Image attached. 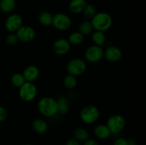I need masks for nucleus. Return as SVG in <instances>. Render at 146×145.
I'll list each match as a JSON object with an SVG mask.
<instances>
[{"instance_id":"1","label":"nucleus","mask_w":146,"mask_h":145,"mask_svg":"<svg viewBox=\"0 0 146 145\" xmlns=\"http://www.w3.org/2000/svg\"><path fill=\"white\" fill-rule=\"evenodd\" d=\"M38 112L46 117H51L58 113L57 100L51 97H44L38 100L37 104Z\"/></svg>"},{"instance_id":"2","label":"nucleus","mask_w":146,"mask_h":145,"mask_svg":"<svg viewBox=\"0 0 146 145\" xmlns=\"http://www.w3.org/2000/svg\"><path fill=\"white\" fill-rule=\"evenodd\" d=\"M91 22L95 31L104 32L111 27L113 24V18L108 13L98 12L91 18Z\"/></svg>"},{"instance_id":"3","label":"nucleus","mask_w":146,"mask_h":145,"mask_svg":"<svg viewBox=\"0 0 146 145\" xmlns=\"http://www.w3.org/2000/svg\"><path fill=\"white\" fill-rule=\"evenodd\" d=\"M100 112L95 105H88L84 107L80 112V119L86 125H91L96 122L99 117Z\"/></svg>"},{"instance_id":"4","label":"nucleus","mask_w":146,"mask_h":145,"mask_svg":"<svg viewBox=\"0 0 146 145\" xmlns=\"http://www.w3.org/2000/svg\"><path fill=\"white\" fill-rule=\"evenodd\" d=\"M106 125L111 132V135H117L125 128V118L121 115H113L108 118Z\"/></svg>"},{"instance_id":"5","label":"nucleus","mask_w":146,"mask_h":145,"mask_svg":"<svg viewBox=\"0 0 146 145\" xmlns=\"http://www.w3.org/2000/svg\"><path fill=\"white\" fill-rule=\"evenodd\" d=\"M86 70V63L81 58H73L70 60L66 65L68 74L74 76H79L84 74Z\"/></svg>"},{"instance_id":"6","label":"nucleus","mask_w":146,"mask_h":145,"mask_svg":"<svg viewBox=\"0 0 146 145\" xmlns=\"http://www.w3.org/2000/svg\"><path fill=\"white\" fill-rule=\"evenodd\" d=\"M37 95V88L34 82H26L19 88V95L22 100L31 102L34 100Z\"/></svg>"},{"instance_id":"7","label":"nucleus","mask_w":146,"mask_h":145,"mask_svg":"<svg viewBox=\"0 0 146 145\" xmlns=\"http://www.w3.org/2000/svg\"><path fill=\"white\" fill-rule=\"evenodd\" d=\"M71 18L64 13H57L53 16L51 25L58 31H66L71 27Z\"/></svg>"},{"instance_id":"8","label":"nucleus","mask_w":146,"mask_h":145,"mask_svg":"<svg viewBox=\"0 0 146 145\" xmlns=\"http://www.w3.org/2000/svg\"><path fill=\"white\" fill-rule=\"evenodd\" d=\"M104 50L102 46L92 45L86 48L85 51V58L90 63H97L104 58Z\"/></svg>"},{"instance_id":"9","label":"nucleus","mask_w":146,"mask_h":145,"mask_svg":"<svg viewBox=\"0 0 146 145\" xmlns=\"http://www.w3.org/2000/svg\"><path fill=\"white\" fill-rule=\"evenodd\" d=\"M22 25V17L18 14H13L9 16L4 24L6 29L10 33L16 32Z\"/></svg>"},{"instance_id":"10","label":"nucleus","mask_w":146,"mask_h":145,"mask_svg":"<svg viewBox=\"0 0 146 145\" xmlns=\"http://www.w3.org/2000/svg\"><path fill=\"white\" fill-rule=\"evenodd\" d=\"M16 35L18 38L19 41L21 42H30L33 41L35 38V31L32 27L29 26H24L22 25L17 31H16Z\"/></svg>"},{"instance_id":"11","label":"nucleus","mask_w":146,"mask_h":145,"mask_svg":"<svg viewBox=\"0 0 146 145\" xmlns=\"http://www.w3.org/2000/svg\"><path fill=\"white\" fill-rule=\"evenodd\" d=\"M71 44L66 38H61L56 40L52 45V50L58 55H64L68 53L71 49Z\"/></svg>"},{"instance_id":"12","label":"nucleus","mask_w":146,"mask_h":145,"mask_svg":"<svg viewBox=\"0 0 146 145\" xmlns=\"http://www.w3.org/2000/svg\"><path fill=\"white\" fill-rule=\"evenodd\" d=\"M122 51L115 45H110L104 50V57H105L106 59L109 62H118L122 58Z\"/></svg>"},{"instance_id":"13","label":"nucleus","mask_w":146,"mask_h":145,"mask_svg":"<svg viewBox=\"0 0 146 145\" xmlns=\"http://www.w3.org/2000/svg\"><path fill=\"white\" fill-rule=\"evenodd\" d=\"M40 71L37 66L34 65H30L26 67L23 71V76L25 79L26 82H34L39 77Z\"/></svg>"},{"instance_id":"14","label":"nucleus","mask_w":146,"mask_h":145,"mask_svg":"<svg viewBox=\"0 0 146 145\" xmlns=\"http://www.w3.org/2000/svg\"><path fill=\"white\" fill-rule=\"evenodd\" d=\"M86 4V0H71L68 8L70 11L73 14H81L83 12Z\"/></svg>"},{"instance_id":"15","label":"nucleus","mask_w":146,"mask_h":145,"mask_svg":"<svg viewBox=\"0 0 146 145\" xmlns=\"http://www.w3.org/2000/svg\"><path fill=\"white\" fill-rule=\"evenodd\" d=\"M31 127L33 130L37 134H44L48 128V123L44 119L40 118L34 119L31 124Z\"/></svg>"},{"instance_id":"16","label":"nucleus","mask_w":146,"mask_h":145,"mask_svg":"<svg viewBox=\"0 0 146 145\" xmlns=\"http://www.w3.org/2000/svg\"><path fill=\"white\" fill-rule=\"evenodd\" d=\"M94 134L98 139H106L111 136V133L106 125H98L94 128Z\"/></svg>"},{"instance_id":"17","label":"nucleus","mask_w":146,"mask_h":145,"mask_svg":"<svg viewBox=\"0 0 146 145\" xmlns=\"http://www.w3.org/2000/svg\"><path fill=\"white\" fill-rule=\"evenodd\" d=\"M73 138L78 142H84L89 138V133L83 127H76L73 131Z\"/></svg>"},{"instance_id":"18","label":"nucleus","mask_w":146,"mask_h":145,"mask_svg":"<svg viewBox=\"0 0 146 145\" xmlns=\"http://www.w3.org/2000/svg\"><path fill=\"white\" fill-rule=\"evenodd\" d=\"M91 40H92V42L94 43V45L102 46L105 44L106 38V35L104 32L95 31H93V33L91 34Z\"/></svg>"},{"instance_id":"19","label":"nucleus","mask_w":146,"mask_h":145,"mask_svg":"<svg viewBox=\"0 0 146 145\" xmlns=\"http://www.w3.org/2000/svg\"><path fill=\"white\" fill-rule=\"evenodd\" d=\"M16 0H0V9L4 13H10L16 7Z\"/></svg>"},{"instance_id":"20","label":"nucleus","mask_w":146,"mask_h":145,"mask_svg":"<svg viewBox=\"0 0 146 145\" xmlns=\"http://www.w3.org/2000/svg\"><path fill=\"white\" fill-rule=\"evenodd\" d=\"M53 15L48 11H42L38 16V20L40 24L45 26H51L52 24Z\"/></svg>"},{"instance_id":"21","label":"nucleus","mask_w":146,"mask_h":145,"mask_svg":"<svg viewBox=\"0 0 146 145\" xmlns=\"http://www.w3.org/2000/svg\"><path fill=\"white\" fill-rule=\"evenodd\" d=\"M57 104H58V112L65 115L68 112V107H69V102L68 100L65 97H61L58 98L57 100Z\"/></svg>"},{"instance_id":"22","label":"nucleus","mask_w":146,"mask_h":145,"mask_svg":"<svg viewBox=\"0 0 146 145\" xmlns=\"http://www.w3.org/2000/svg\"><path fill=\"white\" fill-rule=\"evenodd\" d=\"M94 30L91 21H83L79 26V32L84 36L92 34Z\"/></svg>"},{"instance_id":"23","label":"nucleus","mask_w":146,"mask_h":145,"mask_svg":"<svg viewBox=\"0 0 146 145\" xmlns=\"http://www.w3.org/2000/svg\"><path fill=\"white\" fill-rule=\"evenodd\" d=\"M68 41L71 45H80L84 41V36H83L79 31H76L69 36Z\"/></svg>"},{"instance_id":"24","label":"nucleus","mask_w":146,"mask_h":145,"mask_svg":"<svg viewBox=\"0 0 146 145\" xmlns=\"http://www.w3.org/2000/svg\"><path fill=\"white\" fill-rule=\"evenodd\" d=\"M77 84H78V80L76 79V77L69 75V74L64 77V85L68 89H74L76 87Z\"/></svg>"},{"instance_id":"25","label":"nucleus","mask_w":146,"mask_h":145,"mask_svg":"<svg viewBox=\"0 0 146 145\" xmlns=\"http://www.w3.org/2000/svg\"><path fill=\"white\" fill-rule=\"evenodd\" d=\"M11 82L14 86L19 88L20 87L22 86L25 83L26 80L22 74L17 72V73L14 74L12 75V77L11 78Z\"/></svg>"},{"instance_id":"26","label":"nucleus","mask_w":146,"mask_h":145,"mask_svg":"<svg viewBox=\"0 0 146 145\" xmlns=\"http://www.w3.org/2000/svg\"><path fill=\"white\" fill-rule=\"evenodd\" d=\"M82 13L85 16L86 18H88V19H91L97 12L96 9L94 5L91 4H87Z\"/></svg>"},{"instance_id":"27","label":"nucleus","mask_w":146,"mask_h":145,"mask_svg":"<svg viewBox=\"0 0 146 145\" xmlns=\"http://www.w3.org/2000/svg\"><path fill=\"white\" fill-rule=\"evenodd\" d=\"M18 38H17L15 33H11V34H8V35L7 36V37H6V44H7V45H10V46L16 45V44L18 43Z\"/></svg>"},{"instance_id":"28","label":"nucleus","mask_w":146,"mask_h":145,"mask_svg":"<svg viewBox=\"0 0 146 145\" xmlns=\"http://www.w3.org/2000/svg\"><path fill=\"white\" fill-rule=\"evenodd\" d=\"M7 111L4 107L0 105V122H4L7 118Z\"/></svg>"},{"instance_id":"29","label":"nucleus","mask_w":146,"mask_h":145,"mask_svg":"<svg viewBox=\"0 0 146 145\" xmlns=\"http://www.w3.org/2000/svg\"><path fill=\"white\" fill-rule=\"evenodd\" d=\"M113 145H128L127 139L125 138L118 137L115 139L113 142Z\"/></svg>"},{"instance_id":"30","label":"nucleus","mask_w":146,"mask_h":145,"mask_svg":"<svg viewBox=\"0 0 146 145\" xmlns=\"http://www.w3.org/2000/svg\"><path fill=\"white\" fill-rule=\"evenodd\" d=\"M84 145H99V144H98V142L96 141L95 139L88 138L87 140H86L85 142H84Z\"/></svg>"},{"instance_id":"31","label":"nucleus","mask_w":146,"mask_h":145,"mask_svg":"<svg viewBox=\"0 0 146 145\" xmlns=\"http://www.w3.org/2000/svg\"><path fill=\"white\" fill-rule=\"evenodd\" d=\"M66 145H81V143L74 138H71L66 142Z\"/></svg>"},{"instance_id":"32","label":"nucleus","mask_w":146,"mask_h":145,"mask_svg":"<svg viewBox=\"0 0 146 145\" xmlns=\"http://www.w3.org/2000/svg\"><path fill=\"white\" fill-rule=\"evenodd\" d=\"M128 142V145H137V142L135 139L133 138H130V139H127Z\"/></svg>"},{"instance_id":"33","label":"nucleus","mask_w":146,"mask_h":145,"mask_svg":"<svg viewBox=\"0 0 146 145\" xmlns=\"http://www.w3.org/2000/svg\"><path fill=\"white\" fill-rule=\"evenodd\" d=\"M24 145H32V144H29V143H27V144H24Z\"/></svg>"}]
</instances>
